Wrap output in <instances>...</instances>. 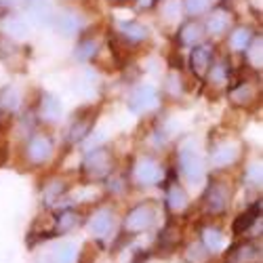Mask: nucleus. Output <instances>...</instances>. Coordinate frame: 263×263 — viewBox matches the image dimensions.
I'll list each match as a JSON object with an SVG mask.
<instances>
[{"instance_id": "f257e3e1", "label": "nucleus", "mask_w": 263, "mask_h": 263, "mask_svg": "<svg viewBox=\"0 0 263 263\" xmlns=\"http://www.w3.org/2000/svg\"><path fill=\"white\" fill-rule=\"evenodd\" d=\"M156 223H158V209L154 202L145 200L126 211V215L120 221V234L124 238H135V236H141L149 230H154Z\"/></svg>"}, {"instance_id": "f03ea898", "label": "nucleus", "mask_w": 263, "mask_h": 263, "mask_svg": "<svg viewBox=\"0 0 263 263\" xmlns=\"http://www.w3.org/2000/svg\"><path fill=\"white\" fill-rule=\"evenodd\" d=\"M114 168H116V158L107 145H99L95 149H89L82 158V164H80V173H82L84 181H91V183L105 181L107 177H112Z\"/></svg>"}, {"instance_id": "7ed1b4c3", "label": "nucleus", "mask_w": 263, "mask_h": 263, "mask_svg": "<svg viewBox=\"0 0 263 263\" xmlns=\"http://www.w3.org/2000/svg\"><path fill=\"white\" fill-rule=\"evenodd\" d=\"M177 166L190 183H200L206 177V158L194 141H185L183 145H179Z\"/></svg>"}, {"instance_id": "20e7f679", "label": "nucleus", "mask_w": 263, "mask_h": 263, "mask_svg": "<svg viewBox=\"0 0 263 263\" xmlns=\"http://www.w3.org/2000/svg\"><path fill=\"white\" fill-rule=\"evenodd\" d=\"M84 228L95 242H99V245L107 242V240L114 238V234L118 232V219H116L114 209H107V206L95 209L84 219Z\"/></svg>"}, {"instance_id": "39448f33", "label": "nucleus", "mask_w": 263, "mask_h": 263, "mask_svg": "<svg viewBox=\"0 0 263 263\" xmlns=\"http://www.w3.org/2000/svg\"><path fill=\"white\" fill-rule=\"evenodd\" d=\"M230 202H232V190L228 187V183L211 177L204 190V196H202L204 213L209 217H221L230 211Z\"/></svg>"}, {"instance_id": "423d86ee", "label": "nucleus", "mask_w": 263, "mask_h": 263, "mask_svg": "<svg viewBox=\"0 0 263 263\" xmlns=\"http://www.w3.org/2000/svg\"><path fill=\"white\" fill-rule=\"evenodd\" d=\"M53 152H55L53 139L47 133H40V130H36V133H32L28 137V141L24 143L21 156H24V160L30 166H42V164H47L53 158Z\"/></svg>"}, {"instance_id": "0eeeda50", "label": "nucleus", "mask_w": 263, "mask_h": 263, "mask_svg": "<svg viewBox=\"0 0 263 263\" xmlns=\"http://www.w3.org/2000/svg\"><path fill=\"white\" fill-rule=\"evenodd\" d=\"M130 179L139 187H152V185H160L164 179V168L162 164L152 158V156H139L130 168Z\"/></svg>"}, {"instance_id": "6e6552de", "label": "nucleus", "mask_w": 263, "mask_h": 263, "mask_svg": "<svg viewBox=\"0 0 263 263\" xmlns=\"http://www.w3.org/2000/svg\"><path fill=\"white\" fill-rule=\"evenodd\" d=\"M223 263H261V242L257 238H242L223 251Z\"/></svg>"}, {"instance_id": "1a4fd4ad", "label": "nucleus", "mask_w": 263, "mask_h": 263, "mask_svg": "<svg viewBox=\"0 0 263 263\" xmlns=\"http://www.w3.org/2000/svg\"><path fill=\"white\" fill-rule=\"evenodd\" d=\"M160 103V95L152 84H139L128 95V109L133 114H147L154 112Z\"/></svg>"}, {"instance_id": "9d476101", "label": "nucleus", "mask_w": 263, "mask_h": 263, "mask_svg": "<svg viewBox=\"0 0 263 263\" xmlns=\"http://www.w3.org/2000/svg\"><path fill=\"white\" fill-rule=\"evenodd\" d=\"M215 61V51L209 42H200L198 47H194L190 51V57H187V68L190 72L196 76V78H204L209 68Z\"/></svg>"}, {"instance_id": "9b49d317", "label": "nucleus", "mask_w": 263, "mask_h": 263, "mask_svg": "<svg viewBox=\"0 0 263 263\" xmlns=\"http://www.w3.org/2000/svg\"><path fill=\"white\" fill-rule=\"evenodd\" d=\"M164 206L171 215H183L190 209V196L185 192V187L177 181V177H171L166 183V192H164Z\"/></svg>"}, {"instance_id": "f8f14e48", "label": "nucleus", "mask_w": 263, "mask_h": 263, "mask_svg": "<svg viewBox=\"0 0 263 263\" xmlns=\"http://www.w3.org/2000/svg\"><path fill=\"white\" fill-rule=\"evenodd\" d=\"M82 223H84L82 213H78L72 206H65V209H57L53 213V228L51 230H53V234L57 238V236H65V234L74 232Z\"/></svg>"}, {"instance_id": "ddd939ff", "label": "nucleus", "mask_w": 263, "mask_h": 263, "mask_svg": "<svg viewBox=\"0 0 263 263\" xmlns=\"http://www.w3.org/2000/svg\"><path fill=\"white\" fill-rule=\"evenodd\" d=\"M257 226H261V198L253 202V206L245 213H240L234 223H232V234L236 238H247L251 230H255Z\"/></svg>"}, {"instance_id": "4468645a", "label": "nucleus", "mask_w": 263, "mask_h": 263, "mask_svg": "<svg viewBox=\"0 0 263 263\" xmlns=\"http://www.w3.org/2000/svg\"><path fill=\"white\" fill-rule=\"evenodd\" d=\"M198 242L200 247L211 253V255H217V253H223L226 251V236H223V230L215 226V223H204L200 226L198 230Z\"/></svg>"}, {"instance_id": "2eb2a0df", "label": "nucleus", "mask_w": 263, "mask_h": 263, "mask_svg": "<svg viewBox=\"0 0 263 263\" xmlns=\"http://www.w3.org/2000/svg\"><path fill=\"white\" fill-rule=\"evenodd\" d=\"M240 158V147L236 143H230V141H223V143H215L209 152V160L213 166L217 168H226V166H232L236 164Z\"/></svg>"}, {"instance_id": "dca6fc26", "label": "nucleus", "mask_w": 263, "mask_h": 263, "mask_svg": "<svg viewBox=\"0 0 263 263\" xmlns=\"http://www.w3.org/2000/svg\"><path fill=\"white\" fill-rule=\"evenodd\" d=\"M95 118H97V114H89V112L76 114V118L72 120V124H70V128H68V135H65L68 143L74 145V143H80V141H84L86 137H89V135L93 133Z\"/></svg>"}, {"instance_id": "f3484780", "label": "nucleus", "mask_w": 263, "mask_h": 263, "mask_svg": "<svg viewBox=\"0 0 263 263\" xmlns=\"http://www.w3.org/2000/svg\"><path fill=\"white\" fill-rule=\"evenodd\" d=\"M36 114L42 122H57L63 116V103L55 93H42L38 99Z\"/></svg>"}, {"instance_id": "a211bd4d", "label": "nucleus", "mask_w": 263, "mask_h": 263, "mask_svg": "<svg viewBox=\"0 0 263 263\" xmlns=\"http://www.w3.org/2000/svg\"><path fill=\"white\" fill-rule=\"evenodd\" d=\"M78 247L74 242H61L57 247H53L51 251L42 253L36 263H76L78 261Z\"/></svg>"}, {"instance_id": "6ab92c4d", "label": "nucleus", "mask_w": 263, "mask_h": 263, "mask_svg": "<svg viewBox=\"0 0 263 263\" xmlns=\"http://www.w3.org/2000/svg\"><path fill=\"white\" fill-rule=\"evenodd\" d=\"M53 28H55V32H59L61 36L72 38V36H76V34L82 32L84 21H82V17H80L78 13H74V11H61V13L55 15V19H53Z\"/></svg>"}, {"instance_id": "aec40b11", "label": "nucleus", "mask_w": 263, "mask_h": 263, "mask_svg": "<svg viewBox=\"0 0 263 263\" xmlns=\"http://www.w3.org/2000/svg\"><path fill=\"white\" fill-rule=\"evenodd\" d=\"M204 26H200L198 21H187V24H183L177 32V45L179 47H198L200 42L204 40Z\"/></svg>"}, {"instance_id": "412c9836", "label": "nucleus", "mask_w": 263, "mask_h": 263, "mask_svg": "<svg viewBox=\"0 0 263 263\" xmlns=\"http://www.w3.org/2000/svg\"><path fill=\"white\" fill-rule=\"evenodd\" d=\"M30 17L40 26H51L55 19V9L51 0H28L26 3Z\"/></svg>"}, {"instance_id": "4be33fe9", "label": "nucleus", "mask_w": 263, "mask_h": 263, "mask_svg": "<svg viewBox=\"0 0 263 263\" xmlns=\"http://www.w3.org/2000/svg\"><path fill=\"white\" fill-rule=\"evenodd\" d=\"M118 32H120L122 40L128 42V45H141V42H145L149 38L147 28L143 24H139V21H120Z\"/></svg>"}, {"instance_id": "5701e85b", "label": "nucleus", "mask_w": 263, "mask_h": 263, "mask_svg": "<svg viewBox=\"0 0 263 263\" xmlns=\"http://www.w3.org/2000/svg\"><path fill=\"white\" fill-rule=\"evenodd\" d=\"M255 99H257V86L253 82H249V80L238 82L234 89L230 91V101L236 107H249Z\"/></svg>"}, {"instance_id": "b1692460", "label": "nucleus", "mask_w": 263, "mask_h": 263, "mask_svg": "<svg viewBox=\"0 0 263 263\" xmlns=\"http://www.w3.org/2000/svg\"><path fill=\"white\" fill-rule=\"evenodd\" d=\"M230 28H232V17L226 9L213 11L206 19V24H204V32L211 34V36H223Z\"/></svg>"}, {"instance_id": "393cba45", "label": "nucleus", "mask_w": 263, "mask_h": 263, "mask_svg": "<svg viewBox=\"0 0 263 263\" xmlns=\"http://www.w3.org/2000/svg\"><path fill=\"white\" fill-rule=\"evenodd\" d=\"M21 91L15 86H5L0 89V116H13L21 107Z\"/></svg>"}, {"instance_id": "a878e982", "label": "nucleus", "mask_w": 263, "mask_h": 263, "mask_svg": "<svg viewBox=\"0 0 263 263\" xmlns=\"http://www.w3.org/2000/svg\"><path fill=\"white\" fill-rule=\"evenodd\" d=\"M3 28H5V36L13 38V40H24V38L30 36V24L24 17H19V15L5 17Z\"/></svg>"}, {"instance_id": "bb28decb", "label": "nucleus", "mask_w": 263, "mask_h": 263, "mask_svg": "<svg viewBox=\"0 0 263 263\" xmlns=\"http://www.w3.org/2000/svg\"><path fill=\"white\" fill-rule=\"evenodd\" d=\"M65 192H68V183L63 179H49L45 185H42V202L47 206H53L63 198Z\"/></svg>"}, {"instance_id": "cd10ccee", "label": "nucleus", "mask_w": 263, "mask_h": 263, "mask_svg": "<svg viewBox=\"0 0 263 263\" xmlns=\"http://www.w3.org/2000/svg\"><path fill=\"white\" fill-rule=\"evenodd\" d=\"M230 76H232V72H230L228 61H226V59H215L204 78H206L209 84H213V86H226V84L230 82Z\"/></svg>"}, {"instance_id": "c85d7f7f", "label": "nucleus", "mask_w": 263, "mask_h": 263, "mask_svg": "<svg viewBox=\"0 0 263 263\" xmlns=\"http://www.w3.org/2000/svg\"><path fill=\"white\" fill-rule=\"evenodd\" d=\"M253 38H255V34H253L249 28H236V30H232V34H230V47H232V51H236V53H245L247 47L251 45Z\"/></svg>"}, {"instance_id": "c756f323", "label": "nucleus", "mask_w": 263, "mask_h": 263, "mask_svg": "<svg viewBox=\"0 0 263 263\" xmlns=\"http://www.w3.org/2000/svg\"><path fill=\"white\" fill-rule=\"evenodd\" d=\"M183 259H185V263H209L213 259V255L206 253L200 247V242H192L183 249Z\"/></svg>"}, {"instance_id": "7c9ffc66", "label": "nucleus", "mask_w": 263, "mask_h": 263, "mask_svg": "<svg viewBox=\"0 0 263 263\" xmlns=\"http://www.w3.org/2000/svg\"><path fill=\"white\" fill-rule=\"evenodd\" d=\"M97 51H99V45L95 40H82L74 49V59L80 61V63H86V61H91L97 55Z\"/></svg>"}, {"instance_id": "2f4dec72", "label": "nucleus", "mask_w": 263, "mask_h": 263, "mask_svg": "<svg viewBox=\"0 0 263 263\" xmlns=\"http://www.w3.org/2000/svg\"><path fill=\"white\" fill-rule=\"evenodd\" d=\"M242 55H245L247 63L251 65L253 70H259L261 68V36H255L251 40V45L247 47V51Z\"/></svg>"}, {"instance_id": "473e14b6", "label": "nucleus", "mask_w": 263, "mask_h": 263, "mask_svg": "<svg viewBox=\"0 0 263 263\" xmlns=\"http://www.w3.org/2000/svg\"><path fill=\"white\" fill-rule=\"evenodd\" d=\"M164 93H166L168 97H173V99L183 97V93H185L183 78H181L179 74H171V76L166 78V82H164Z\"/></svg>"}, {"instance_id": "72a5a7b5", "label": "nucleus", "mask_w": 263, "mask_h": 263, "mask_svg": "<svg viewBox=\"0 0 263 263\" xmlns=\"http://www.w3.org/2000/svg\"><path fill=\"white\" fill-rule=\"evenodd\" d=\"M245 183L251 187H261V162H251L245 168Z\"/></svg>"}, {"instance_id": "f704fd0d", "label": "nucleus", "mask_w": 263, "mask_h": 263, "mask_svg": "<svg viewBox=\"0 0 263 263\" xmlns=\"http://www.w3.org/2000/svg\"><path fill=\"white\" fill-rule=\"evenodd\" d=\"M211 5V0H185L187 15H202Z\"/></svg>"}, {"instance_id": "c9c22d12", "label": "nucleus", "mask_w": 263, "mask_h": 263, "mask_svg": "<svg viewBox=\"0 0 263 263\" xmlns=\"http://www.w3.org/2000/svg\"><path fill=\"white\" fill-rule=\"evenodd\" d=\"M177 11H179V7H177V3H175V0H168V3L162 7V15H164L166 19H175V17H177Z\"/></svg>"}, {"instance_id": "e433bc0d", "label": "nucleus", "mask_w": 263, "mask_h": 263, "mask_svg": "<svg viewBox=\"0 0 263 263\" xmlns=\"http://www.w3.org/2000/svg\"><path fill=\"white\" fill-rule=\"evenodd\" d=\"M19 3H21V0H0V11H11V9H15Z\"/></svg>"}, {"instance_id": "4c0bfd02", "label": "nucleus", "mask_w": 263, "mask_h": 263, "mask_svg": "<svg viewBox=\"0 0 263 263\" xmlns=\"http://www.w3.org/2000/svg\"><path fill=\"white\" fill-rule=\"evenodd\" d=\"M156 5V0H137V7L139 9H152Z\"/></svg>"}, {"instance_id": "58836bf2", "label": "nucleus", "mask_w": 263, "mask_h": 263, "mask_svg": "<svg viewBox=\"0 0 263 263\" xmlns=\"http://www.w3.org/2000/svg\"><path fill=\"white\" fill-rule=\"evenodd\" d=\"M112 3H124V0H112Z\"/></svg>"}]
</instances>
